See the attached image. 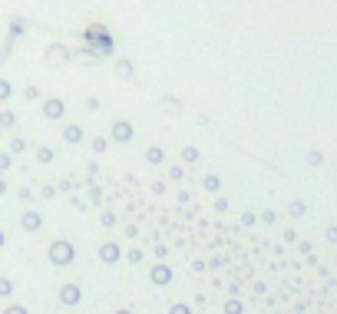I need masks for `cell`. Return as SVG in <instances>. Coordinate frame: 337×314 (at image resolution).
Here are the masks:
<instances>
[{
    "instance_id": "1",
    "label": "cell",
    "mask_w": 337,
    "mask_h": 314,
    "mask_svg": "<svg viewBox=\"0 0 337 314\" xmlns=\"http://www.w3.org/2000/svg\"><path fill=\"white\" fill-rule=\"evenodd\" d=\"M46 255H50V261L56 264V268H63V264H73V258H76V248L69 245V241H53L50 245V251H46Z\"/></svg>"
},
{
    "instance_id": "2",
    "label": "cell",
    "mask_w": 337,
    "mask_h": 314,
    "mask_svg": "<svg viewBox=\"0 0 337 314\" xmlns=\"http://www.w3.org/2000/svg\"><path fill=\"white\" fill-rule=\"evenodd\" d=\"M149 278H152V284H156V288H165V284L172 281V268H168L165 261H159V264H152Z\"/></svg>"
},
{
    "instance_id": "3",
    "label": "cell",
    "mask_w": 337,
    "mask_h": 314,
    "mask_svg": "<svg viewBox=\"0 0 337 314\" xmlns=\"http://www.w3.org/2000/svg\"><path fill=\"white\" fill-rule=\"evenodd\" d=\"M132 136H136L132 123H126V119H116V123H112V139H116V142H132Z\"/></svg>"
},
{
    "instance_id": "4",
    "label": "cell",
    "mask_w": 337,
    "mask_h": 314,
    "mask_svg": "<svg viewBox=\"0 0 337 314\" xmlns=\"http://www.w3.org/2000/svg\"><path fill=\"white\" fill-rule=\"evenodd\" d=\"M119 258H123V248H119L116 241H103V245H100V261H106V264H116Z\"/></svg>"
},
{
    "instance_id": "5",
    "label": "cell",
    "mask_w": 337,
    "mask_h": 314,
    "mask_svg": "<svg viewBox=\"0 0 337 314\" xmlns=\"http://www.w3.org/2000/svg\"><path fill=\"white\" fill-rule=\"evenodd\" d=\"M60 301L63 304H80L83 301V291L76 288V284H63V288H60Z\"/></svg>"
},
{
    "instance_id": "6",
    "label": "cell",
    "mask_w": 337,
    "mask_h": 314,
    "mask_svg": "<svg viewBox=\"0 0 337 314\" xmlns=\"http://www.w3.org/2000/svg\"><path fill=\"white\" fill-rule=\"evenodd\" d=\"M43 113L50 116V119H60L63 113H66V106H63V100H46V106H43Z\"/></svg>"
},
{
    "instance_id": "7",
    "label": "cell",
    "mask_w": 337,
    "mask_h": 314,
    "mask_svg": "<svg viewBox=\"0 0 337 314\" xmlns=\"http://www.w3.org/2000/svg\"><path fill=\"white\" fill-rule=\"evenodd\" d=\"M20 225H23L27 232H40V225H43V219H40L37 212H27L23 219H20Z\"/></svg>"
},
{
    "instance_id": "8",
    "label": "cell",
    "mask_w": 337,
    "mask_h": 314,
    "mask_svg": "<svg viewBox=\"0 0 337 314\" xmlns=\"http://www.w3.org/2000/svg\"><path fill=\"white\" fill-rule=\"evenodd\" d=\"M162 159H165L162 146H149V149H146V162H149V165H159Z\"/></svg>"
},
{
    "instance_id": "9",
    "label": "cell",
    "mask_w": 337,
    "mask_h": 314,
    "mask_svg": "<svg viewBox=\"0 0 337 314\" xmlns=\"http://www.w3.org/2000/svg\"><path fill=\"white\" fill-rule=\"evenodd\" d=\"M63 139H66V142H80L83 129H80V126H66V129H63Z\"/></svg>"
},
{
    "instance_id": "10",
    "label": "cell",
    "mask_w": 337,
    "mask_h": 314,
    "mask_svg": "<svg viewBox=\"0 0 337 314\" xmlns=\"http://www.w3.org/2000/svg\"><path fill=\"white\" fill-rule=\"evenodd\" d=\"M245 311V304L238 301V298H228V301H225V314H242Z\"/></svg>"
},
{
    "instance_id": "11",
    "label": "cell",
    "mask_w": 337,
    "mask_h": 314,
    "mask_svg": "<svg viewBox=\"0 0 337 314\" xmlns=\"http://www.w3.org/2000/svg\"><path fill=\"white\" fill-rule=\"evenodd\" d=\"M182 162H199V149H195V146H185V149H182Z\"/></svg>"
},
{
    "instance_id": "12",
    "label": "cell",
    "mask_w": 337,
    "mask_h": 314,
    "mask_svg": "<svg viewBox=\"0 0 337 314\" xmlns=\"http://www.w3.org/2000/svg\"><path fill=\"white\" fill-rule=\"evenodd\" d=\"M126 261L139 264V261H142V248H126Z\"/></svg>"
},
{
    "instance_id": "13",
    "label": "cell",
    "mask_w": 337,
    "mask_h": 314,
    "mask_svg": "<svg viewBox=\"0 0 337 314\" xmlns=\"http://www.w3.org/2000/svg\"><path fill=\"white\" fill-rule=\"evenodd\" d=\"M202 185H205V192H219L222 179H219V176H205V182H202Z\"/></svg>"
},
{
    "instance_id": "14",
    "label": "cell",
    "mask_w": 337,
    "mask_h": 314,
    "mask_svg": "<svg viewBox=\"0 0 337 314\" xmlns=\"http://www.w3.org/2000/svg\"><path fill=\"white\" fill-rule=\"evenodd\" d=\"M106 149H109V139H100V136H96V139H93V152H100V156H103Z\"/></svg>"
},
{
    "instance_id": "15",
    "label": "cell",
    "mask_w": 337,
    "mask_h": 314,
    "mask_svg": "<svg viewBox=\"0 0 337 314\" xmlns=\"http://www.w3.org/2000/svg\"><path fill=\"white\" fill-rule=\"evenodd\" d=\"M10 291H13V281L10 278H0V298H7Z\"/></svg>"
},
{
    "instance_id": "16",
    "label": "cell",
    "mask_w": 337,
    "mask_h": 314,
    "mask_svg": "<svg viewBox=\"0 0 337 314\" xmlns=\"http://www.w3.org/2000/svg\"><path fill=\"white\" fill-rule=\"evenodd\" d=\"M304 212H307V205H304V202H291V215H294V219H301Z\"/></svg>"
},
{
    "instance_id": "17",
    "label": "cell",
    "mask_w": 337,
    "mask_h": 314,
    "mask_svg": "<svg viewBox=\"0 0 337 314\" xmlns=\"http://www.w3.org/2000/svg\"><path fill=\"white\" fill-rule=\"evenodd\" d=\"M37 159H40V162H50V159H53V149H46V146H43V149H37Z\"/></svg>"
},
{
    "instance_id": "18",
    "label": "cell",
    "mask_w": 337,
    "mask_h": 314,
    "mask_svg": "<svg viewBox=\"0 0 337 314\" xmlns=\"http://www.w3.org/2000/svg\"><path fill=\"white\" fill-rule=\"evenodd\" d=\"M168 314H192V308H188V304H172Z\"/></svg>"
},
{
    "instance_id": "19",
    "label": "cell",
    "mask_w": 337,
    "mask_h": 314,
    "mask_svg": "<svg viewBox=\"0 0 337 314\" xmlns=\"http://www.w3.org/2000/svg\"><path fill=\"white\" fill-rule=\"evenodd\" d=\"M324 238L331 241V245H337V225H331V228H327V232H324Z\"/></svg>"
},
{
    "instance_id": "20",
    "label": "cell",
    "mask_w": 337,
    "mask_h": 314,
    "mask_svg": "<svg viewBox=\"0 0 337 314\" xmlns=\"http://www.w3.org/2000/svg\"><path fill=\"white\" fill-rule=\"evenodd\" d=\"M255 222H258L255 212H245V215H242V225H255Z\"/></svg>"
},
{
    "instance_id": "21",
    "label": "cell",
    "mask_w": 337,
    "mask_h": 314,
    "mask_svg": "<svg viewBox=\"0 0 337 314\" xmlns=\"http://www.w3.org/2000/svg\"><path fill=\"white\" fill-rule=\"evenodd\" d=\"M307 162H311V165H321V162H324V156H321V152H311V156H307Z\"/></svg>"
},
{
    "instance_id": "22",
    "label": "cell",
    "mask_w": 337,
    "mask_h": 314,
    "mask_svg": "<svg viewBox=\"0 0 337 314\" xmlns=\"http://www.w3.org/2000/svg\"><path fill=\"white\" fill-rule=\"evenodd\" d=\"M215 212H228V199H215Z\"/></svg>"
},
{
    "instance_id": "23",
    "label": "cell",
    "mask_w": 337,
    "mask_h": 314,
    "mask_svg": "<svg viewBox=\"0 0 337 314\" xmlns=\"http://www.w3.org/2000/svg\"><path fill=\"white\" fill-rule=\"evenodd\" d=\"M103 225H106V228H112V225H116V215H112V212H106V215H103Z\"/></svg>"
},
{
    "instance_id": "24",
    "label": "cell",
    "mask_w": 337,
    "mask_h": 314,
    "mask_svg": "<svg viewBox=\"0 0 337 314\" xmlns=\"http://www.w3.org/2000/svg\"><path fill=\"white\" fill-rule=\"evenodd\" d=\"M10 149H13V152H23V149H27V142H23V139H13Z\"/></svg>"
},
{
    "instance_id": "25",
    "label": "cell",
    "mask_w": 337,
    "mask_h": 314,
    "mask_svg": "<svg viewBox=\"0 0 337 314\" xmlns=\"http://www.w3.org/2000/svg\"><path fill=\"white\" fill-rule=\"evenodd\" d=\"M4 314H27V308H20V304H10V308H7Z\"/></svg>"
},
{
    "instance_id": "26",
    "label": "cell",
    "mask_w": 337,
    "mask_h": 314,
    "mask_svg": "<svg viewBox=\"0 0 337 314\" xmlns=\"http://www.w3.org/2000/svg\"><path fill=\"white\" fill-rule=\"evenodd\" d=\"M168 179H175V182L182 179V169H179V165H172V169H168Z\"/></svg>"
},
{
    "instance_id": "27",
    "label": "cell",
    "mask_w": 337,
    "mask_h": 314,
    "mask_svg": "<svg viewBox=\"0 0 337 314\" xmlns=\"http://www.w3.org/2000/svg\"><path fill=\"white\" fill-rule=\"evenodd\" d=\"M13 119H17L13 113H4V116H0V123H4V126H13Z\"/></svg>"
},
{
    "instance_id": "28",
    "label": "cell",
    "mask_w": 337,
    "mask_h": 314,
    "mask_svg": "<svg viewBox=\"0 0 337 314\" xmlns=\"http://www.w3.org/2000/svg\"><path fill=\"white\" fill-rule=\"evenodd\" d=\"M4 169H10V156H0V172Z\"/></svg>"
},
{
    "instance_id": "29",
    "label": "cell",
    "mask_w": 337,
    "mask_h": 314,
    "mask_svg": "<svg viewBox=\"0 0 337 314\" xmlns=\"http://www.w3.org/2000/svg\"><path fill=\"white\" fill-rule=\"evenodd\" d=\"M4 96H10V86H7V83H0V100H4Z\"/></svg>"
},
{
    "instance_id": "30",
    "label": "cell",
    "mask_w": 337,
    "mask_h": 314,
    "mask_svg": "<svg viewBox=\"0 0 337 314\" xmlns=\"http://www.w3.org/2000/svg\"><path fill=\"white\" fill-rule=\"evenodd\" d=\"M4 241H7V235H4V232H0V248H4Z\"/></svg>"
},
{
    "instance_id": "31",
    "label": "cell",
    "mask_w": 337,
    "mask_h": 314,
    "mask_svg": "<svg viewBox=\"0 0 337 314\" xmlns=\"http://www.w3.org/2000/svg\"><path fill=\"white\" fill-rule=\"evenodd\" d=\"M112 314H132V311H112Z\"/></svg>"
},
{
    "instance_id": "32",
    "label": "cell",
    "mask_w": 337,
    "mask_h": 314,
    "mask_svg": "<svg viewBox=\"0 0 337 314\" xmlns=\"http://www.w3.org/2000/svg\"><path fill=\"white\" fill-rule=\"evenodd\" d=\"M4 188H7V185H4V182H0V195H4Z\"/></svg>"
}]
</instances>
